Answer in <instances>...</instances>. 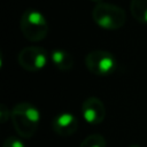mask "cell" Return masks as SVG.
I'll list each match as a JSON object with an SVG mask.
<instances>
[{
	"instance_id": "14",
	"label": "cell",
	"mask_w": 147,
	"mask_h": 147,
	"mask_svg": "<svg viewBox=\"0 0 147 147\" xmlns=\"http://www.w3.org/2000/svg\"><path fill=\"white\" fill-rule=\"evenodd\" d=\"M92 1H94V2H96V3H99V2H103V0H92Z\"/></svg>"
},
{
	"instance_id": "11",
	"label": "cell",
	"mask_w": 147,
	"mask_h": 147,
	"mask_svg": "<svg viewBox=\"0 0 147 147\" xmlns=\"http://www.w3.org/2000/svg\"><path fill=\"white\" fill-rule=\"evenodd\" d=\"M2 147H25L23 141L16 137H8L2 144Z\"/></svg>"
},
{
	"instance_id": "12",
	"label": "cell",
	"mask_w": 147,
	"mask_h": 147,
	"mask_svg": "<svg viewBox=\"0 0 147 147\" xmlns=\"http://www.w3.org/2000/svg\"><path fill=\"white\" fill-rule=\"evenodd\" d=\"M10 116H11V110H9L6 105L1 103V105H0V122H1V123H6L7 119H8Z\"/></svg>"
},
{
	"instance_id": "2",
	"label": "cell",
	"mask_w": 147,
	"mask_h": 147,
	"mask_svg": "<svg viewBox=\"0 0 147 147\" xmlns=\"http://www.w3.org/2000/svg\"><path fill=\"white\" fill-rule=\"evenodd\" d=\"M92 20L105 30H118L125 24L126 13L117 5L99 2L92 9Z\"/></svg>"
},
{
	"instance_id": "4",
	"label": "cell",
	"mask_w": 147,
	"mask_h": 147,
	"mask_svg": "<svg viewBox=\"0 0 147 147\" xmlns=\"http://www.w3.org/2000/svg\"><path fill=\"white\" fill-rule=\"evenodd\" d=\"M85 65L93 75L105 77L111 75L116 70L117 61L110 52L105 49H95L86 55Z\"/></svg>"
},
{
	"instance_id": "3",
	"label": "cell",
	"mask_w": 147,
	"mask_h": 147,
	"mask_svg": "<svg viewBox=\"0 0 147 147\" xmlns=\"http://www.w3.org/2000/svg\"><path fill=\"white\" fill-rule=\"evenodd\" d=\"M20 28L24 38L32 42L42 40L48 32L46 17L36 9H26L22 14Z\"/></svg>"
},
{
	"instance_id": "10",
	"label": "cell",
	"mask_w": 147,
	"mask_h": 147,
	"mask_svg": "<svg viewBox=\"0 0 147 147\" xmlns=\"http://www.w3.org/2000/svg\"><path fill=\"white\" fill-rule=\"evenodd\" d=\"M107 142L103 136L94 133L87 136L79 145V147H106Z\"/></svg>"
},
{
	"instance_id": "1",
	"label": "cell",
	"mask_w": 147,
	"mask_h": 147,
	"mask_svg": "<svg viewBox=\"0 0 147 147\" xmlns=\"http://www.w3.org/2000/svg\"><path fill=\"white\" fill-rule=\"evenodd\" d=\"M10 119L17 134L24 139L34 136L40 122L39 110L29 102H20L11 109Z\"/></svg>"
},
{
	"instance_id": "5",
	"label": "cell",
	"mask_w": 147,
	"mask_h": 147,
	"mask_svg": "<svg viewBox=\"0 0 147 147\" xmlns=\"http://www.w3.org/2000/svg\"><path fill=\"white\" fill-rule=\"evenodd\" d=\"M47 61V52L40 46L24 47L17 54L18 64L26 71H39L46 67Z\"/></svg>"
},
{
	"instance_id": "6",
	"label": "cell",
	"mask_w": 147,
	"mask_h": 147,
	"mask_svg": "<svg viewBox=\"0 0 147 147\" xmlns=\"http://www.w3.org/2000/svg\"><path fill=\"white\" fill-rule=\"evenodd\" d=\"M82 115L86 123L91 125H98L103 122L106 117V108L103 102L96 96L86 98L80 108Z\"/></svg>"
},
{
	"instance_id": "8",
	"label": "cell",
	"mask_w": 147,
	"mask_h": 147,
	"mask_svg": "<svg viewBox=\"0 0 147 147\" xmlns=\"http://www.w3.org/2000/svg\"><path fill=\"white\" fill-rule=\"evenodd\" d=\"M51 60L60 71H69L74 67V57L65 49H53L51 53Z\"/></svg>"
},
{
	"instance_id": "13",
	"label": "cell",
	"mask_w": 147,
	"mask_h": 147,
	"mask_svg": "<svg viewBox=\"0 0 147 147\" xmlns=\"http://www.w3.org/2000/svg\"><path fill=\"white\" fill-rule=\"evenodd\" d=\"M129 147H140L139 145H137V144H133V145H130Z\"/></svg>"
},
{
	"instance_id": "9",
	"label": "cell",
	"mask_w": 147,
	"mask_h": 147,
	"mask_svg": "<svg viewBox=\"0 0 147 147\" xmlns=\"http://www.w3.org/2000/svg\"><path fill=\"white\" fill-rule=\"evenodd\" d=\"M130 11L137 22L147 24V0H131Z\"/></svg>"
},
{
	"instance_id": "7",
	"label": "cell",
	"mask_w": 147,
	"mask_h": 147,
	"mask_svg": "<svg viewBox=\"0 0 147 147\" xmlns=\"http://www.w3.org/2000/svg\"><path fill=\"white\" fill-rule=\"evenodd\" d=\"M78 119L70 113L57 114L52 122L53 131L60 137H70L78 130Z\"/></svg>"
}]
</instances>
